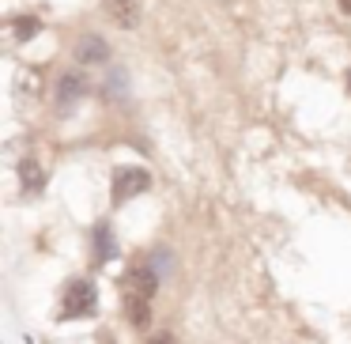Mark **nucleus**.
Instances as JSON below:
<instances>
[{"mask_svg": "<svg viewBox=\"0 0 351 344\" xmlns=\"http://www.w3.org/2000/svg\"><path fill=\"white\" fill-rule=\"evenodd\" d=\"M99 310V291H95L91 280H72L64 288V310L61 318H91Z\"/></svg>", "mask_w": 351, "mask_h": 344, "instance_id": "nucleus-1", "label": "nucleus"}, {"mask_svg": "<svg viewBox=\"0 0 351 344\" xmlns=\"http://www.w3.org/2000/svg\"><path fill=\"white\" fill-rule=\"evenodd\" d=\"M95 250H99V261L114 257V231H110V223H99V227H95Z\"/></svg>", "mask_w": 351, "mask_h": 344, "instance_id": "nucleus-10", "label": "nucleus"}, {"mask_svg": "<svg viewBox=\"0 0 351 344\" xmlns=\"http://www.w3.org/2000/svg\"><path fill=\"white\" fill-rule=\"evenodd\" d=\"M84 95H87V84H84V76H80V72H64V76L57 80V106H61V110L76 106Z\"/></svg>", "mask_w": 351, "mask_h": 344, "instance_id": "nucleus-5", "label": "nucleus"}, {"mask_svg": "<svg viewBox=\"0 0 351 344\" xmlns=\"http://www.w3.org/2000/svg\"><path fill=\"white\" fill-rule=\"evenodd\" d=\"M155 291H159V273L155 265H132L121 276V299H147L152 303Z\"/></svg>", "mask_w": 351, "mask_h": 344, "instance_id": "nucleus-3", "label": "nucleus"}, {"mask_svg": "<svg viewBox=\"0 0 351 344\" xmlns=\"http://www.w3.org/2000/svg\"><path fill=\"white\" fill-rule=\"evenodd\" d=\"M340 12H348V16H351V0H340Z\"/></svg>", "mask_w": 351, "mask_h": 344, "instance_id": "nucleus-13", "label": "nucleus"}, {"mask_svg": "<svg viewBox=\"0 0 351 344\" xmlns=\"http://www.w3.org/2000/svg\"><path fill=\"white\" fill-rule=\"evenodd\" d=\"M106 4V16L114 19L117 27H125V31H132V27L140 23V4L136 0H102Z\"/></svg>", "mask_w": 351, "mask_h": 344, "instance_id": "nucleus-6", "label": "nucleus"}, {"mask_svg": "<svg viewBox=\"0 0 351 344\" xmlns=\"http://www.w3.org/2000/svg\"><path fill=\"white\" fill-rule=\"evenodd\" d=\"M348 91H351V72H348Z\"/></svg>", "mask_w": 351, "mask_h": 344, "instance_id": "nucleus-14", "label": "nucleus"}, {"mask_svg": "<svg viewBox=\"0 0 351 344\" xmlns=\"http://www.w3.org/2000/svg\"><path fill=\"white\" fill-rule=\"evenodd\" d=\"M8 31H12V38H16V42H27V38H34V34H38V19L19 16V19H12V23H8Z\"/></svg>", "mask_w": 351, "mask_h": 344, "instance_id": "nucleus-11", "label": "nucleus"}, {"mask_svg": "<svg viewBox=\"0 0 351 344\" xmlns=\"http://www.w3.org/2000/svg\"><path fill=\"white\" fill-rule=\"evenodd\" d=\"M152 190V174H147L144 167H121L114 170V190H110V197H114V205H129L132 197H140V193Z\"/></svg>", "mask_w": 351, "mask_h": 344, "instance_id": "nucleus-2", "label": "nucleus"}, {"mask_svg": "<svg viewBox=\"0 0 351 344\" xmlns=\"http://www.w3.org/2000/svg\"><path fill=\"white\" fill-rule=\"evenodd\" d=\"M147 344H178V341H174V333H155Z\"/></svg>", "mask_w": 351, "mask_h": 344, "instance_id": "nucleus-12", "label": "nucleus"}, {"mask_svg": "<svg viewBox=\"0 0 351 344\" xmlns=\"http://www.w3.org/2000/svg\"><path fill=\"white\" fill-rule=\"evenodd\" d=\"M19 178H23L27 193H42V190H46V170H42V163L34 159V155L19 163Z\"/></svg>", "mask_w": 351, "mask_h": 344, "instance_id": "nucleus-7", "label": "nucleus"}, {"mask_svg": "<svg viewBox=\"0 0 351 344\" xmlns=\"http://www.w3.org/2000/svg\"><path fill=\"white\" fill-rule=\"evenodd\" d=\"M106 99H114V102H125V99H129V72H125V69H110Z\"/></svg>", "mask_w": 351, "mask_h": 344, "instance_id": "nucleus-9", "label": "nucleus"}, {"mask_svg": "<svg viewBox=\"0 0 351 344\" xmlns=\"http://www.w3.org/2000/svg\"><path fill=\"white\" fill-rule=\"evenodd\" d=\"M125 303V318H129L132 329H147V321H152V303L147 299H121Z\"/></svg>", "mask_w": 351, "mask_h": 344, "instance_id": "nucleus-8", "label": "nucleus"}, {"mask_svg": "<svg viewBox=\"0 0 351 344\" xmlns=\"http://www.w3.org/2000/svg\"><path fill=\"white\" fill-rule=\"evenodd\" d=\"M76 61L80 65H106L110 61V46L102 34H84L76 46Z\"/></svg>", "mask_w": 351, "mask_h": 344, "instance_id": "nucleus-4", "label": "nucleus"}]
</instances>
